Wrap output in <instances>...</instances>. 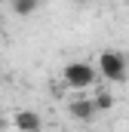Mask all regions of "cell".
<instances>
[{
    "label": "cell",
    "mask_w": 129,
    "mask_h": 132,
    "mask_svg": "<svg viewBox=\"0 0 129 132\" xmlns=\"http://www.w3.org/2000/svg\"><path fill=\"white\" fill-rule=\"evenodd\" d=\"M62 80L68 89H74V92H86V89H92V83L98 80V71L95 65H89V62H68L62 68Z\"/></svg>",
    "instance_id": "cell-1"
},
{
    "label": "cell",
    "mask_w": 129,
    "mask_h": 132,
    "mask_svg": "<svg viewBox=\"0 0 129 132\" xmlns=\"http://www.w3.org/2000/svg\"><path fill=\"white\" fill-rule=\"evenodd\" d=\"M95 71H98V77H104V80H111V83H123L126 74H129L126 55L117 52V49H104V52H98Z\"/></svg>",
    "instance_id": "cell-2"
},
{
    "label": "cell",
    "mask_w": 129,
    "mask_h": 132,
    "mask_svg": "<svg viewBox=\"0 0 129 132\" xmlns=\"http://www.w3.org/2000/svg\"><path fill=\"white\" fill-rule=\"evenodd\" d=\"M68 114H71L77 123H92V120H95V114H98V108H95V101H92V98L77 95V98L68 101Z\"/></svg>",
    "instance_id": "cell-3"
},
{
    "label": "cell",
    "mask_w": 129,
    "mask_h": 132,
    "mask_svg": "<svg viewBox=\"0 0 129 132\" xmlns=\"http://www.w3.org/2000/svg\"><path fill=\"white\" fill-rule=\"evenodd\" d=\"M9 123H12V129H15V132H40V129H43V120H40V114H37V111H28V108H22V111H12Z\"/></svg>",
    "instance_id": "cell-4"
},
{
    "label": "cell",
    "mask_w": 129,
    "mask_h": 132,
    "mask_svg": "<svg viewBox=\"0 0 129 132\" xmlns=\"http://www.w3.org/2000/svg\"><path fill=\"white\" fill-rule=\"evenodd\" d=\"M9 3H12V12L22 15V19H28L40 9V0H9Z\"/></svg>",
    "instance_id": "cell-5"
},
{
    "label": "cell",
    "mask_w": 129,
    "mask_h": 132,
    "mask_svg": "<svg viewBox=\"0 0 129 132\" xmlns=\"http://www.w3.org/2000/svg\"><path fill=\"white\" fill-rule=\"evenodd\" d=\"M92 101H95L98 111H111V108H114V95H111V92H98Z\"/></svg>",
    "instance_id": "cell-6"
},
{
    "label": "cell",
    "mask_w": 129,
    "mask_h": 132,
    "mask_svg": "<svg viewBox=\"0 0 129 132\" xmlns=\"http://www.w3.org/2000/svg\"><path fill=\"white\" fill-rule=\"evenodd\" d=\"M0 3H6V0H0Z\"/></svg>",
    "instance_id": "cell-7"
},
{
    "label": "cell",
    "mask_w": 129,
    "mask_h": 132,
    "mask_svg": "<svg viewBox=\"0 0 129 132\" xmlns=\"http://www.w3.org/2000/svg\"><path fill=\"white\" fill-rule=\"evenodd\" d=\"M80 3H86V0H80Z\"/></svg>",
    "instance_id": "cell-8"
}]
</instances>
